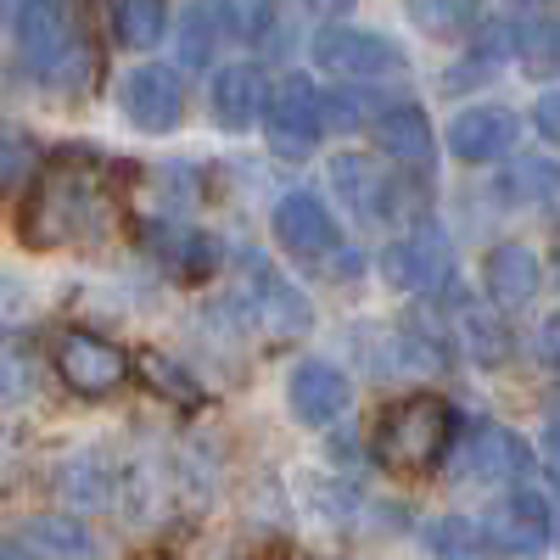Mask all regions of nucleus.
<instances>
[{
    "mask_svg": "<svg viewBox=\"0 0 560 560\" xmlns=\"http://www.w3.org/2000/svg\"><path fill=\"white\" fill-rule=\"evenodd\" d=\"M23 242L28 247H68V242H90L113 230V179L107 163L90 152H57L39 168L34 191L23 202Z\"/></svg>",
    "mask_w": 560,
    "mask_h": 560,
    "instance_id": "obj_1",
    "label": "nucleus"
},
{
    "mask_svg": "<svg viewBox=\"0 0 560 560\" xmlns=\"http://www.w3.org/2000/svg\"><path fill=\"white\" fill-rule=\"evenodd\" d=\"M448 438H454V409L432 393H415V398L382 409L376 432H370V448H376L387 471H427V465L443 459Z\"/></svg>",
    "mask_w": 560,
    "mask_h": 560,
    "instance_id": "obj_2",
    "label": "nucleus"
},
{
    "mask_svg": "<svg viewBox=\"0 0 560 560\" xmlns=\"http://www.w3.org/2000/svg\"><path fill=\"white\" fill-rule=\"evenodd\" d=\"M18 45H23V62L45 84H84L90 79V51H84V39L73 28V12L62 7V0H23Z\"/></svg>",
    "mask_w": 560,
    "mask_h": 560,
    "instance_id": "obj_3",
    "label": "nucleus"
},
{
    "mask_svg": "<svg viewBox=\"0 0 560 560\" xmlns=\"http://www.w3.org/2000/svg\"><path fill=\"white\" fill-rule=\"evenodd\" d=\"M275 236H280V247H287L292 258L319 264L325 275H337V280L359 269V253H348V247H342L337 219L325 213V202H319V197H308V191L280 197V208H275Z\"/></svg>",
    "mask_w": 560,
    "mask_h": 560,
    "instance_id": "obj_4",
    "label": "nucleus"
},
{
    "mask_svg": "<svg viewBox=\"0 0 560 560\" xmlns=\"http://www.w3.org/2000/svg\"><path fill=\"white\" fill-rule=\"evenodd\" d=\"M264 129H269V147L280 158H308L325 135V102H319V84L292 73L269 90V107H264Z\"/></svg>",
    "mask_w": 560,
    "mask_h": 560,
    "instance_id": "obj_5",
    "label": "nucleus"
},
{
    "mask_svg": "<svg viewBox=\"0 0 560 560\" xmlns=\"http://www.w3.org/2000/svg\"><path fill=\"white\" fill-rule=\"evenodd\" d=\"M57 370L79 398H107L129 382V353L96 331H68L57 342Z\"/></svg>",
    "mask_w": 560,
    "mask_h": 560,
    "instance_id": "obj_6",
    "label": "nucleus"
},
{
    "mask_svg": "<svg viewBox=\"0 0 560 560\" xmlns=\"http://www.w3.org/2000/svg\"><path fill=\"white\" fill-rule=\"evenodd\" d=\"M314 62L331 68L337 79H387V73L409 68L398 45L382 39V34H370V28H319Z\"/></svg>",
    "mask_w": 560,
    "mask_h": 560,
    "instance_id": "obj_7",
    "label": "nucleus"
},
{
    "mask_svg": "<svg viewBox=\"0 0 560 560\" xmlns=\"http://www.w3.org/2000/svg\"><path fill=\"white\" fill-rule=\"evenodd\" d=\"M331 185H337L342 202H348L364 224H393V219L404 213V185H398L393 168L376 163V158H359V152L337 158V163H331Z\"/></svg>",
    "mask_w": 560,
    "mask_h": 560,
    "instance_id": "obj_8",
    "label": "nucleus"
},
{
    "mask_svg": "<svg viewBox=\"0 0 560 560\" xmlns=\"http://www.w3.org/2000/svg\"><path fill=\"white\" fill-rule=\"evenodd\" d=\"M533 471V448L527 438H516L499 420H477L465 432V448H459V477L471 482H522Z\"/></svg>",
    "mask_w": 560,
    "mask_h": 560,
    "instance_id": "obj_9",
    "label": "nucleus"
},
{
    "mask_svg": "<svg viewBox=\"0 0 560 560\" xmlns=\"http://www.w3.org/2000/svg\"><path fill=\"white\" fill-rule=\"evenodd\" d=\"M124 113L135 129L147 135H168L179 118H185V79L163 62H147L124 79Z\"/></svg>",
    "mask_w": 560,
    "mask_h": 560,
    "instance_id": "obj_10",
    "label": "nucleus"
},
{
    "mask_svg": "<svg viewBox=\"0 0 560 560\" xmlns=\"http://www.w3.org/2000/svg\"><path fill=\"white\" fill-rule=\"evenodd\" d=\"M482 533L504 555H544L549 549V504L538 493H504L499 504H488Z\"/></svg>",
    "mask_w": 560,
    "mask_h": 560,
    "instance_id": "obj_11",
    "label": "nucleus"
},
{
    "mask_svg": "<svg viewBox=\"0 0 560 560\" xmlns=\"http://www.w3.org/2000/svg\"><path fill=\"white\" fill-rule=\"evenodd\" d=\"M382 275H387V287H398V292L438 287V280L448 275V242H443V230L420 224V230H409V236H398L382 253Z\"/></svg>",
    "mask_w": 560,
    "mask_h": 560,
    "instance_id": "obj_12",
    "label": "nucleus"
},
{
    "mask_svg": "<svg viewBox=\"0 0 560 560\" xmlns=\"http://www.w3.org/2000/svg\"><path fill=\"white\" fill-rule=\"evenodd\" d=\"M516 113H504V107H465L454 124H448V152L459 163H493L504 158L510 147H516Z\"/></svg>",
    "mask_w": 560,
    "mask_h": 560,
    "instance_id": "obj_13",
    "label": "nucleus"
},
{
    "mask_svg": "<svg viewBox=\"0 0 560 560\" xmlns=\"http://www.w3.org/2000/svg\"><path fill=\"white\" fill-rule=\"evenodd\" d=\"M287 398H292V415L303 420V427H331V420L348 409V376L337 364H298L292 382H287Z\"/></svg>",
    "mask_w": 560,
    "mask_h": 560,
    "instance_id": "obj_14",
    "label": "nucleus"
},
{
    "mask_svg": "<svg viewBox=\"0 0 560 560\" xmlns=\"http://www.w3.org/2000/svg\"><path fill=\"white\" fill-rule=\"evenodd\" d=\"M208 107L224 129H253L258 113L269 107V84L253 62H230L213 73V90H208Z\"/></svg>",
    "mask_w": 560,
    "mask_h": 560,
    "instance_id": "obj_15",
    "label": "nucleus"
},
{
    "mask_svg": "<svg viewBox=\"0 0 560 560\" xmlns=\"http://www.w3.org/2000/svg\"><path fill=\"white\" fill-rule=\"evenodd\" d=\"M370 129H376V147H382L393 163H404V168H427V163H432V152H438V135H432L427 113L409 107V102L387 107Z\"/></svg>",
    "mask_w": 560,
    "mask_h": 560,
    "instance_id": "obj_16",
    "label": "nucleus"
},
{
    "mask_svg": "<svg viewBox=\"0 0 560 560\" xmlns=\"http://www.w3.org/2000/svg\"><path fill=\"white\" fill-rule=\"evenodd\" d=\"M482 287L499 308H522L533 292H538V258L522 247V242H499L482 264Z\"/></svg>",
    "mask_w": 560,
    "mask_h": 560,
    "instance_id": "obj_17",
    "label": "nucleus"
},
{
    "mask_svg": "<svg viewBox=\"0 0 560 560\" xmlns=\"http://www.w3.org/2000/svg\"><path fill=\"white\" fill-rule=\"evenodd\" d=\"M247 292H253V325H264V331H275V337L308 331V303H303L280 275L258 269V275L247 280Z\"/></svg>",
    "mask_w": 560,
    "mask_h": 560,
    "instance_id": "obj_18",
    "label": "nucleus"
},
{
    "mask_svg": "<svg viewBox=\"0 0 560 560\" xmlns=\"http://www.w3.org/2000/svg\"><path fill=\"white\" fill-rule=\"evenodd\" d=\"M158 258L168 264V275L185 280V287H197V280L213 275L219 247L202 236V230H158Z\"/></svg>",
    "mask_w": 560,
    "mask_h": 560,
    "instance_id": "obj_19",
    "label": "nucleus"
},
{
    "mask_svg": "<svg viewBox=\"0 0 560 560\" xmlns=\"http://www.w3.org/2000/svg\"><path fill=\"white\" fill-rule=\"evenodd\" d=\"M168 28V0H113V34L129 51H152Z\"/></svg>",
    "mask_w": 560,
    "mask_h": 560,
    "instance_id": "obj_20",
    "label": "nucleus"
},
{
    "mask_svg": "<svg viewBox=\"0 0 560 560\" xmlns=\"http://www.w3.org/2000/svg\"><path fill=\"white\" fill-rule=\"evenodd\" d=\"M219 34H224L219 0H191V7H185V18H179V62H185V68H208Z\"/></svg>",
    "mask_w": 560,
    "mask_h": 560,
    "instance_id": "obj_21",
    "label": "nucleus"
},
{
    "mask_svg": "<svg viewBox=\"0 0 560 560\" xmlns=\"http://www.w3.org/2000/svg\"><path fill=\"white\" fill-rule=\"evenodd\" d=\"M28 549L34 555H51V560H90L96 555V538H90L73 516H39V522H28Z\"/></svg>",
    "mask_w": 560,
    "mask_h": 560,
    "instance_id": "obj_22",
    "label": "nucleus"
},
{
    "mask_svg": "<svg viewBox=\"0 0 560 560\" xmlns=\"http://www.w3.org/2000/svg\"><path fill=\"white\" fill-rule=\"evenodd\" d=\"M404 7L420 34H438V39H454L482 18V0H404Z\"/></svg>",
    "mask_w": 560,
    "mask_h": 560,
    "instance_id": "obj_23",
    "label": "nucleus"
},
{
    "mask_svg": "<svg viewBox=\"0 0 560 560\" xmlns=\"http://www.w3.org/2000/svg\"><path fill=\"white\" fill-rule=\"evenodd\" d=\"M325 102V124H331V129H370V124H376L393 102H382V96H370V90H331V96H319Z\"/></svg>",
    "mask_w": 560,
    "mask_h": 560,
    "instance_id": "obj_24",
    "label": "nucleus"
},
{
    "mask_svg": "<svg viewBox=\"0 0 560 560\" xmlns=\"http://www.w3.org/2000/svg\"><path fill=\"white\" fill-rule=\"evenodd\" d=\"M427 544L443 555V560H488V533L477 522H465V516H443L432 522Z\"/></svg>",
    "mask_w": 560,
    "mask_h": 560,
    "instance_id": "obj_25",
    "label": "nucleus"
},
{
    "mask_svg": "<svg viewBox=\"0 0 560 560\" xmlns=\"http://www.w3.org/2000/svg\"><path fill=\"white\" fill-rule=\"evenodd\" d=\"M499 191H504L510 202H549V197L560 191V168L544 163V158H527V163H516V168L499 179Z\"/></svg>",
    "mask_w": 560,
    "mask_h": 560,
    "instance_id": "obj_26",
    "label": "nucleus"
},
{
    "mask_svg": "<svg viewBox=\"0 0 560 560\" xmlns=\"http://www.w3.org/2000/svg\"><path fill=\"white\" fill-rule=\"evenodd\" d=\"M219 18H224V34L242 39V45H258L275 28V7H269V0H219Z\"/></svg>",
    "mask_w": 560,
    "mask_h": 560,
    "instance_id": "obj_27",
    "label": "nucleus"
},
{
    "mask_svg": "<svg viewBox=\"0 0 560 560\" xmlns=\"http://www.w3.org/2000/svg\"><path fill=\"white\" fill-rule=\"evenodd\" d=\"M140 376H147V387H152L158 398H174V404H185V409L202 404V387L185 376L179 364H168L163 353H140Z\"/></svg>",
    "mask_w": 560,
    "mask_h": 560,
    "instance_id": "obj_28",
    "label": "nucleus"
},
{
    "mask_svg": "<svg viewBox=\"0 0 560 560\" xmlns=\"http://www.w3.org/2000/svg\"><path fill=\"white\" fill-rule=\"evenodd\" d=\"M522 57H527V68H538V73H560V23L533 28V34L522 39Z\"/></svg>",
    "mask_w": 560,
    "mask_h": 560,
    "instance_id": "obj_29",
    "label": "nucleus"
},
{
    "mask_svg": "<svg viewBox=\"0 0 560 560\" xmlns=\"http://www.w3.org/2000/svg\"><path fill=\"white\" fill-rule=\"evenodd\" d=\"M28 140L23 135H12V129H0V197H7L12 191V185L28 174Z\"/></svg>",
    "mask_w": 560,
    "mask_h": 560,
    "instance_id": "obj_30",
    "label": "nucleus"
},
{
    "mask_svg": "<svg viewBox=\"0 0 560 560\" xmlns=\"http://www.w3.org/2000/svg\"><path fill=\"white\" fill-rule=\"evenodd\" d=\"M34 393V370H28V353H7L0 359V404H18Z\"/></svg>",
    "mask_w": 560,
    "mask_h": 560,
    "instance_id": "obj_31",
    "label": "nucleus"
},
{
    "mask_svg": "<svg viewBox=\"0 0 560 560\" xmlns=\"http://www.w3.org/2000/svg\"><path fill=\"white\" fill-rule=\"evenodd\" d=\"M533 124H538V135H544V140H555V147H560V90L538 96V107H533Z\"/></svg>",
    "mask_w": 560,
    "mask_h": 560,
    "instance_id": "obj_32",
    "label": "nucleus"
},
{
    "mask_svg": "<svg viewBox=\"0 0 560 560\" xmlns=\"http://www.w3.org/2000/svg\"><path fill=\"white\" fill-rule=\"evenodd\" d=\"M538 353H544L549 364H560V314H549V319L538 325Z\"/></svg>",
    "mask_w": 560,
    "mask_h": 560,
    "instance_id": "obj_33",
    "label": "nucleus"
},
{
    "mask_svg": "<svg viewBox=\"0 0 560 560\" xmlns=\"http://www.w3.org/2000/svg\"><path fill=\"white\" fill-rule=\"evenodd\" d=\"M544 465L560 477V420H549V432H544Z\"/></svg>",
    "mask_w": 560,
    "mask_h": 560,
    "instance_id": "obj_34",
    "label": "nucleus"
},
{
    "mask_svg": "<svg viewBox=\"0 0 560 560\" xmlns=\"http://www.w3.org/2000/svg\"><path fill=\"white\" fill-rule=\"evenodd\" d=\"M308 12H319V18H348L353 12V0H303Z\"/></svg>",
    "mask_w": 560,
    "mask_h": 560,
    "instance_id": "obj_35",
    "label": "nucleus"
},
{
    "mask_svg": "<svg viewBox=\"0 0 560 560\" xmlns=\"http://www.w3.org/2000/svg\"><path fill=\"white\" fill-rule=\"evenodd\" d=\"M18 12H23V0H0V23H12Z\"/></svg>",
    "mask_w": 560,
    "mask_h": 560,
    "instance_id": "obj_36",
    "label": "nucleus"
},
{
    "mask_svg": "<svg viewBox=\"0 0 560 560\" xmlns=\"http://www.w3.org/2000/svg\"><path fill=\"white\" fill-rule=\"evenodd\" d=\"M0 560H34V555H28V549H12V544H7V549H0Z\"/></svg>",
    "mask_w": 560,
    "mask_h": 560,
    "instance_id": "obj_37",
    "label": "nucleus"
}]
</instances>
